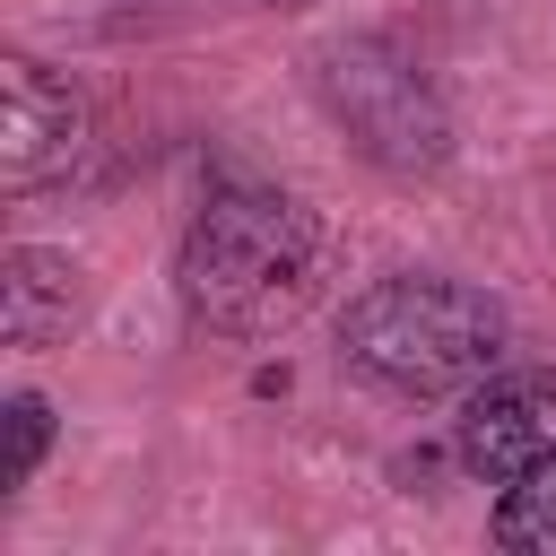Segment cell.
I'll return each instance as SVG.
<instances>
[{"label":"cell","mask_w":556,"mask_h":556,"mask_svg":"<svg viewBox=\"0 0 556 556\" xmlns=\"http://www.w3.org/2000/svg\"><path fill=\"white\" fill-rule=\"evenodd\" d=\"M321 96H330V113L348 122V139H356L374 165H391V174H426V165H443V148H452V122H443L434 87H426L417 61H400L391 43H339V52L321 61Z\"/></svg>","instance_id":"3"},{"label":"cell","mask_w":556,"mask_h":556,"mask_svg":"<svg viewBox=\"0 0 556 556\" xmlns=\"http://www.w3.org/2000/svg\"><path fill=\"white\" fill-rule=\"evenodd\" d=\"M261 9H321V0H261Z\"/></svg>","instance_id":"9"},{"label":"cell","mask_w":556,"mask_h":556,"mask_svg":"<svg viewBox=\"0 0 556 556\" xmlns=\"http://www.w3.org/2000/svg\"><path fill=\"white\" fill-rule=\"evenodd\" d=\"M495 547H530V556H556V452L504 486V504H495Z\"/></svg>","instance_id":"7"},{"label":"cell","mask_w":556,"mask_h":556,"mask_svg":"<svg viewBox=\"0 0 556 556\" xmlns=\"http://www.w3.org/2000/svg\"><path fill=\"white\" fill-rule=\"evenodd\" d=\"M452 452L486 486H513L521 469H539L556 452V374L547 365H495L478 391H460Z\"/></svg>","instance_id":"4"},{"label":"cell","mask_w":556,"mask_h":556,"mask_svg":"<svg viewBox=\"0 0 556 556\" xmlns=\"http://www.w3.org/2000/svg\"><path fill=\"white\" fill-rule=\"evenodd\" d=\"M182 313L217 339H278L321 287V217L295 191H217L182 235Z\"/></svg>","instance_id":"1"},{"label":"cell","mask_w":556,"mask_h":556,"mask_svg":"<svg viewBox=\"0 0 556 556\" xmlns=\"http://www.w3.org/2000/svg\"><path fill=\"white\" fill-rule=\"evenodd\" d=\"M70 321H78V269H70V252L17 243L0 261V330H9V348H52Z\"/></svg>","instance_id":"6"},{"label":"cell","mask_w":556,"mask_h":556,"mask_svg":"<svg viewBox=\"0 0 556 556\" xmlns=\"http://www.w3.org/2000/svg\"><path fill=\"white\" fill-rule=\"evenodd\" d=\"M87 148V104L70 78H52L35 52L0 61V182L35 191L52 174H70V156Z\"/></svg>","instance_id":"5"},{"label":"cell","mask_w":556,"mask_h":556,"mask_svg":"<svg viewBox=\"0 0 556 556\" xmlns=\"http://www.w3.org/2000/svg\"><path fill=\"white\" fill-rule=\"evenodd\" d=\"M339 356L391 400H460L504 365V304L434 269L374 278L339 321Z\"/></svg>","instance_id":"2"},{"label":"cell","mask_w":556,"mask_h":556,"mask_svg":"<svg viewBox=\"0 0 556 556\" xmlns=\"http://www.w3.org/2000/svg\"><path fill=\"white\" fill-rule=\"evenodd\" d=\"M9 486H26L35 478V460H43V443H52V408L35 400V391H9Z\"/></svg>","instance_id":"8"}]
</instances>
